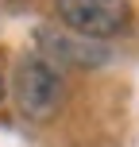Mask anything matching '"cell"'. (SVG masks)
Returning a JSON list of instances; mask_svg holds the SVG:
<instances>
[{
	"mask_svg": "<svg viewBox=\"0 0 139 147\" xmlns=\"http://www.w3.org/2000/svg\"><path fill=\"white\" fill-rule=\"evenodd\" d=\"M58 4V20L73 27L77 35L97 39L116 35L128 23V0H54Z\"/></svg>",
	"mask_w": 139,
	"mask_h": 147,
	"instance_id": "cell-2",
	"label": "cell"
},
{
	"mask_svg": "<svg viewBox=\"0 0 139 147\" xmlns=\"http://www.w3.org/2000/svg\"><path fill=\"white\" fill-rule=\"evenodd\" d=\"M0 93H4V78H0Z\"/></svg>",
	"mask_w": 139,
	"mask_h": 147,
	"instance_id": "cell-4",
	"label": "cell"
},
{
	"mask_svg": "<svg viewBox=\"0 0 139 147\" xmlns=\"http://www.w3.org/2000/svg\"><path fill=\"white\" fill-rule=\"evenodd\" d=\"M39 47L50 54L58 66H104L112 58V51L97 39L85 35H54V31H39Z\"/></svg>",
	"mask_w": 139,
	"mask_h": 147,
	"instance_id": "cell-3",
	"label": "cell"
},
{
	"mask_svg": "<svg viewBox=\"0 0 139 147\" xmlns=\"http://www.w3.org/2000/svg\"><path fill=\"white\" fill-rule=\"evenodd\" d=\"M15 97H19V109L31 120H50L62 105L58 70L43 58H23L19 70H15Z\"/></svg>",
	"mask_w": 139,
	"mask_h": 147,
	"instance_id": "cell-1",
	"label": "cell"
}]
</instances>
